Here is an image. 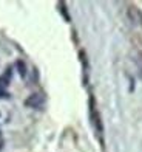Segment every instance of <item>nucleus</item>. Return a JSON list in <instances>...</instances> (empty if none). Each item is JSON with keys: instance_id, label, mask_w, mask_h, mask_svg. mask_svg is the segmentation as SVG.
<instances>
[{"instance_id": "obj_3", "label": "nucleus", "mask_w": 142, "mask_h": 152, "mask_svg": "<svg viewBox=\"0 0 142 152\" xmlns=\"http://www.w3.org/2000/svg\"><path fill=\"white\" fill-rule=\"evenodd\" d=\"M17 67H19V73H20V76H25V75H26V68H25V65H23V62H22V61H19V62H17Z\"/></svg>"}, {"instance_id": "obj_2", "label": "nucleus", "mask_w": 142, "mask_h": 152, "mask_svg": "<svg viewBox=\"0 0 142 152\" xmlns=\"http://www.w3.org/2000/svg\"><path fill=\"white\" fill-rule=\"evenodd\" d=\"M43 104V96L42 95H31L28 99L25 101V106L28 107H40Z\"/></svg>"}, {"instance_id": "obj_1", "label": "nucleus", "mask_w": 142, "mask_h": 152, "mask_svg": "<svg viewBox=\"0 0 142 152\" xmlns=\"http://www.w3.org/2000/svg\"><path fill=\"white\" fill-rule=\"evenodd\" d=\"M90 116H91V123H93L94 129H96V132H97L99 135H102L104 127H102V121H100V115L97 113V110H96L94 98H91V99H90Z\"/></svg>"}, {"instance_id": "obj_4", "label": "nucleus", "mask_w": 142, "mask_h": 152, "mask_svg": "<svg viewBox=\"0 0 142 152\" xmlns=\"http://www.w3.org/2000/svg\"><path fill=\"white\" fill-rule=\"evenodd\" d=\"M134 61H136V64H138V67H139V70L142 72V53H138V54H136V59H134Z\"/></svg>"}, {"instance_id": "obj_5", "label": "nucleus", "mask_w": 142, "mask_h": 152, "mask_svg": "<svg viewBox=\"0 0 142 152\" xmlns=\"http://www.w3.org/2000/svg\"><path fill=\"white\" fill-rule=\"evenodd\" d=\"M0 96H2V98H8V96H9L8 93L3 90V87H0Z\"/></svg>"}]
</instances>
